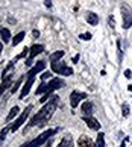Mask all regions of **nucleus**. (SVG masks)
Here are the masks:
<instances>
[{
	"label": "nucleus",
	"mask_w": 132,
	"mask_h": 147,
	"mask_svg": "<svg viewBox=\"0 0 132 147\" xmlns=\"http://www.w3.org/2000/svg\"><path fill=\"white\" fill-rule=\"evenodd\" d=\"M58 97L53 96L50 102L44 103V106L40 109V112L35 114L34 117H32V120L29 121V124H27V127H34V126H44V124L49 123V120L52 118L53 112L56 111V106H58Z\"/></svg>",
	"instance_id": "nucleus-1"
},
{
	"label": "nucleus",
	"mask_w": 132,
	"mask_h": 147,
	"mask_svg": "<svg viewBox=\"0 0 132 147\" xmlns=\"http://www.w3.org/2000/svg\"><path fill=\"white\" fill-rule=\"evenodd\" d=\"M55 132H56V130H53V129H50V130H46V132H43V134H41L38 138H35V140L29 141V143L23 144L21 147H40V146H43L44 143H47L49 138H50Z\"/></svg>",
	"instance_id": "nucleus-2"
},
{
	"label": "nucleus",
	"mask_w": 132,
	"mask_h": 147,
	"mask_svg": "<svg viewBox=\"0 0 132 147\" xmlns=\"http://www.w3.org/2000/svg\"><path fill=\"white\" fill-rule=\"evenodd\" d=\"M30 111H32V105H29V106H27L23 112L20 114L18 118L14 121V124H11V126H9V130H12V132H15V130H18V129L21 127V124H23V123L26 121V118L29 117V112H30Z\"/></svg>",
	"instance_id": "nucleus-3"
},
{
	"label": "nucleus",
	"mask_w": 132,
	"mask_h": 147,
	"mask_svg": "<svg viewBox=\"0 0 132 147\" xmlns=\"http://www.w3.org/2000/svg\"><path fill=\"white\" fill-rule=\"evenodd\" d=\"M52 67V71L53 73H58V74H62V76H71L73 74V68L67 67L64 62H55L50 65Z\"/></svg>",
	"instance_id": "nucleus-4"
},
{
	"label": "nucleus",
	"mask_w": 132,
	"mask_h": 147,
	"mask_svg": "<svg viewBox=\"0 0 132 147\" xmlns=\"http://www.w3.org/2000/svg\"><path fill=\"white\" fill-rule=\"evenodd\" d=\"M122 20H123V29H129L132 26V11L128 5H122Z\"/></svg>",
	"instance_id": "nucleus-5"
},
{
	"label": "nucleus",
	"mask_w": 132,
	"mask_h": 147,
	"mask_svg": "<svg viewBox=\"0 0 132 147\" xmlns=\"http://www.w3.org/2000/svg\"><path fill=\"white\" fill-rule=\"evenodd\" d=\"M84 99H87V94L85 92H81V91H73L70 94V105L73 106V108H76L79 105V102L81 100H84Z\"/></svg>",
	"instance_id": "nucleus-6"
},
{
	"label": "nucleus",
	"mask_w": 132,
	"mask_h": 147,
	"mask_svg": "<svg viewBox=\"0 0 132 147\" xmlns=\"http://www.w3.org/2000/svg\"><path fill=\"white\" fill-rule=\"evenodd\" d=\"M62 86H64V80L55 78V79H52L50 82L47 84V92H49V94H52L55 90H59V88H62Z\"/></svg>",
	"instance_id": "nucleus-7"
},
{
	"label": "nucleus",
	"mask_w": 132,
	"mask_h": 147,
	"mask_svg": "<svg viewBox=\"0 0 132 147\" xmlns=\"http://www.w3.org/2000/svg\"><path fill=\"white\" fill-rule=\"evenodd\" d=\"M44 68H46V62H44V61L37 62L34 67H32L29 71H27V78H35V74H38L40 71H43Z\"/></svg>",
	"instance_id": "nucleus-8"
},
{
	"label": "nucleus",
	"mask_w": 132,
	"mask_h": 147,
	"mask_svg": "<svg viewBox=\"0 0 132 147\" xmlns=\"http://www.w3.org/2000/svg\"><path fill=\"white\" fill-rule=\"evenodd\" d=\"M34 80L35 78H27L26 80V84L23 85V88H21V92H20V99H24V97L29 94V91H30V86L34 85Z\"/></svg>",
	"instance_id": "nucleus-9"
},
{
	"label": "nucleus",
	"mask_w": 132,
	"mask_h": 147,
	"mask_svg": "<svg viewBox=\"0 0 132 147\" xmlns=\"http://www.w3.org/2000/svg\"><path fill=\"white\" fill-rule=\"evenodd\" d=\"M84 121L87 123V126L90 127V129H93V130H99L100 129V124H99V121L96 118H93V117H84Z\"/></svg>",
	"instance_id": "nucleus-10"
},
{
	"label": "nucleus",
	"mask_w": 132,
	"mask_h": 147,
	"mask_svg": "<svg viewBox=\"0 0 132 147\" xmlns=\"http://www.w3.org/2000/svg\"><path fill=\"white\" fill-rule=\"evenodd\" d=\"M44 50V47L41 44H34L30 49H29V52H30V59H34L37 55H40V53H43Z\"/></svg>",
	"instance_id": "nucleus-11"
},
{
	"label": "nucleus",
	"mask_w": 132,
	"mask_h": 147,
	"mask_svg": "<svg viewBox=\"0 0 132 147\" xmlns=\"http://www.w3.org/2000/svg\"><path fill=\"white\" fill-rule=\"evenodd\" d=\"M11 84H12V78H11V76H6V78L3 79L2 85H0V94H3V92L8 90L9 86H11Z\"/></svg>",
	"instance_id": "nucleus-12"
},
{
	"label": "nucleus",
	"mask_w": 132,
	"mask_h": 147,
	"mask_svg": "<svg viewBox=\"0 0 132 147\" xmlns=\"http://www.w3.org/2000/svg\"><path fill=\"white\" fill-rule=\"evenodd\" d=\"M87 21L93 26L99 24V15H96L94 12H87Z\"/></svg>",
	"instance_id": "nucleus-13"
},
{
	"label": "nucleus",
	"mask_w": 132,
	"mask_h": 147,
	"mask_svg": "<svg viewBox=\"0 0 132 147\" xmlns=\"http://www.w3.org/2000/svg\"><path fill=\"white\" fill-rule=\"evenodd\" d=\"M78 144H79V147H94L93 146V141L88 137H81L79 141H78Z\"/></svg>",
	"instance_id": "nucleus-14"
},
{
	"label": "nucleus",
	"mask_w": 132,
	"mask_h": 147,
	"mask_svg": "<svg viewBox=\"0 0 132 147\" xmlns=\"http://www.w3.org/2000/svg\"><path fill=\"white\" fill-rule=\"evenodd\" d=\"M58 147H74L71 137H65V138H62V141L59 143V146H58Z\"/></svg>",
	"instance_id": "nucleus-15"
},
{
	"label": "nucleus",
	"mask_w": 132,
	"mask_h": 147,
	"mask_svg": "<svg viewBox=\"0 0 132 147\" xmlns=\"http://www.w3.org/2000/svg\"><path fill=\"white\" fill-rule=\"evenodd\" d=\"M62 56H64V52H62V50L55 52V53H52V55H50V62H52V64L58 62V61H59V59H61Z\"/></svg>",
	"instance_id": "nucleus-16"
},
{
	"label": "nucleus",
	"mask_w": 132,
	"mask_h": 147,
	"mask_svg": "<svg viewBox=\"0 0 132 147\" xmlns=\"http://www.w3.org/2000/svg\"><path fill=\"white\" fill-rule=\"evenodd\" d=\"M82 112H85L87 115H90L93 112V103L91 102H84L82 103Z\"/></svg>",
	"instance_id": "nucleus-17"
},
{
	"label": "nucleus",
	"mask_w": 132,
	"mask_h": 147,
	"mask_svg": "<svg viewBox=\"0 0 132 147\" xmlns=\"http://www.w3.org/2000/svg\"><path fill=\"white\" fill-rule=\"evenodd\" d=\"M18 106H14L12 108V109H11L9 111V114H8V117H6V121H11V120H12V118H15V117H17L18 115Z\"/></svg>",
	"instance_id": "nucleus-18"
},
{
	"label": "nucleus",
	"mask_w": 132,
	"mask_h": 147,
	"mask_svg": "<svg viewBox=\"0 0 132 147\" xmlns=\"http://www.w3.org/2000/svg\"><path fill=\"white\" fill-rule=\"evenodd\" d=\"M23 38H24V32H20V34H17V35L14 36V40H12V46L20 44V42L23 41Z\"/></svg>",
	"instance_id": "nucleus-19"
},
{
	"label": "nucleus",
	"mask_w": 132,
	"mask_h": 147,
	"mask_svg": "<svg viewBox=\"0 0 132 147\" xmlns=\"http://www.w3.org/2000/svg\"><path fill=\"white\" fill-rule=\"evenodd\" d=\"M2 40H3V42H9L11 41V32H9V29H2Z\"/></svg>",
	"instance_id": "nucleus-20"
},
{
	"label": "nucleus",
	"mask_w": 132,
	"mask_h": 147,
	"mask_svg": "<svg viewBox=\"0 0 132 147\" xmlns=\"http://www.w3.org/2000/svg\"><path fill=\"white\" fill-rule=\"evenodd\" d=\"M96 147H105V135H103L102 132L99 134V137H97V141H96Z\"/></svg>",
	"instance_id": "nucleus-21"
},
{
	"label": "nucleus",
	"mask_w": 132,
	"mask_h": 147,
	"mask_svg": "<svg viewBox=\"0 0 132 147\" xmlns=\"http://www.w3.org/2000/svg\"><path fill=\"white\" fill-rule=\"evenodd\" d=\"M23 80H24V78H20L18 80H17V82H15L12 86H11V92H12V94H14V92H17V90H18V86L21 85V84H23Z\"/></svg>",
	"instance_id": "nucleus-22"
},
{
	"label": "nucleus",
	"mask_w": 132,
	"mask_h": 147,
	"mask_svg": "<svg viewBox=\"0 0 132 147\" xmlns=\"http://www.w3.org/2000/svg\"><path fill=\"white\" fill-rule=\"evenodd\" d=\"M12 68H14V61H12V62H9V64L6 65V68H5L3 71H2V78H3V79L6 78V76H8V73H9Z\"/></svg>",
	"instance_id": "nucleus-23"
},
{
	"label": "nucleus",
	"mask_w": 132,
	"mask_h": 147,
	"mask_svg": "<svg viewBox=\"0 0 132 147\" xmlns=\"http://www.w3.org/2000/svg\"><path fill=\"white\" fill-rule=\"evenodd\" d=\"M46 92H47V85H46V84H41V85L37 88V96L46 94Z\"/></svg>",
	"instance_id": "nucleus-24"
},
{
	"label": "nucleus",
	"mask_w": 132,
	"mask_h": 147,
	"mask_svg": "<svg viewBox=\"0 0 132 147\" xmlns=\"http://www.w3.org/2000/svg\"><path fill=\"white\" fill-rule=\"evenodd\" d=\"M9 132V126L8 127H5V129H2V132H0V144L5 141V138H6V134Z\"/></svg>",
	"instance_id": "nucleus-25"
},
{
	"label": "nucleus",
	"mask_w": 132,
	"mask_h": 147,
	"mask_svg": "<svg viewBox=\"0 0 132 147\" xmlns=\"http://www.w3.org/2000/svg\"><path fill=\"white\" fill-rule=\"evenodd\" d=\"M122 114H123V117L129 115V105H128V103H125V105L122 106Z\"/></svg>",
	"instance_id": "nucleus-26"
},
{
	"label": "nucleus",
	"mask_w": 132,
	"mask_h": 147,
	"mask_svg": "<svg viewBox=\"0 0 132 147\" xmlns=\"http://www.w3.org/2000/svg\"><path fill=\"white\" fill-rule=\"evenodd\" d=\"M49 99H50V94H49V92H46V94L41 97V100H40V102H41V103H47Z\"/></svg>",
	"instance_id": "nucleus-27"
},
{
	"label": "nucleus",
	"mask_w": 132,
	"mask_h": 147,
	"mask_svg": "<svg viewBox=\"0 0 132 147\" xmlns=\"http://www.w3.org/2000/svg\"><path fill=\"white\" fill-rule=\"evenodd\" d=\"M27 52H29V49H27V47H26V49H24V50H23V52H21V53H20V55H18V56H17V59H21V58H24V56L27 55Z\"/></svg>",
	"instance_id": "nucleus-28"
},
{
	"label": "nucleus",
	"mask_w": 132,
	"mask_h": 147,
	"mask_svg": "<svg viewBox=\"0 0 132 147\" xmlns=\"http://www.w3.org/2000/svg\"><path fill=\"white\" fill-rule=\"evenodd\" d=\"M81 38H82V40H90V38H91V34H88V32H87V34H82Z\"/></svg>",
	"instance_id": "nucleus-29"
},
{
	"label": "nucleus",
	"mask_w": 132,
	"mask_h": 147,
	"mask_svg": "<svg viewBox=\"0 0 132 147\" xmlns=\"http://www.w3.org/2000/svg\"><path fill=\"white\" fill-rule=\"evenodd\" d=\"M125 78H128V79L132 78V71H131V70H125Z\"/></svg>",
	"instance_id": "nucleus-30"
},
{
	"label": "nucleus",
	"mask_w": 132,
	"mask_h": 147,
	"mask_svg": "<svg viewBox=\"0 0 132 147\" xmlns=\"http://www.w3.org/2000/svg\"><path fill=\"white\" fill-rule=\"evenodd\" d=\"M50 76H52L50 73H49V71H46V73H43V76H41V79H43V80H46V79H49V78H50Z\"/></svg>",
	"instance_id": "nucleus-31"
},
{
	"label": "nucleus",
	"mask_w": 132,
	"mask_h": 147,
	"mask_svg": "<svg viewBox=\"0 0 132 147\" xmlns=\"http://www.w3.org/2000/svg\"><path fill=\"white\" fill-rule=\"evenodd\" d=\"M44 5H46L47 8H50V6H52V2H49V0H46V2H44Z\"/></svg>",
	"instance_id": "nucleus-32"
},
{
	"label": "nucleus",
	"mask_w": 132,
	"mask_h": 147,
	"mask_svg": "<svg viewBox=\"0 0 132 147\" xmlns=\"http://www.w3.org/2000/svg\"><path fill=\"white\" fill-rule=\"evenodd\" d=\"M79 61V55H76V56H73V62H78Z\"/></svg>",
	"instance_id": "nucleus-33"
},
{
	"label": "nucleus",
	"mask_w": 132,
	"mask_h": 147,
	"mask_svg": "<svg viewBox=\"0 0 132 147\" xmlns=\"http://www.w3.org/2000/svg\"><path fill=\"white\" fill-rule=\"evenodd\" d=\"M34 36L38 38V36H40V32H38V30H34Z\"/></svg>",
	"instance_id": "nucleus-34"
},
{
	"label": "nucleus",
	"mask_w": 132,
	"mask_h": 147,
	"mask_svg": "<svg viewBox=\"0 0 132 147\" xmlns=\"http://www.w3.org/2000/svg\"><path fill=\"white\" fill-rule=\"evenodd\" d=\"M2 52H3V46H2V42H0V55H2Z\"/></svg>",
	"instance_id": "nucleus-35"
},
{
	"label": "nucleus",
	"mask_w": 132,
	"mask_h": 147,
	"mask_svg": "<svg viewBox=\"0 0 132 147\" xmlns=\"http://www.w3.org/2000/svg\"><path fill=\"white\" fill-rule=\"evenodd\" d=\"M128 88H129V91H132V85H129V86H128Z\"/></svg>",
	"instance_id": "nucleus-36"
},
{
	"label": "nucleus",
	"mask_w": 132,
	"mask_h": 147,
	"mask_svg": "<svg viewBox=\"0 0 132 147\" xmlns=\"http://www.w3.org/2000/svg\"><path fill=\"white\" fill-rule=\"evenodd\" d=\"M46 147H52V146H50V143H49V144H47V146H46Z\"/></svg>",
	"instance_id": "nucleus-37"
},
{
	"label": "nucleus",
	"mask_w": 132,
	"mask_h": 147,
	"mask_svg": "<svg viewBox=\"0 0 132 147\" xmlns=\"http://www.w3.org/2000/svg\"><path fill=\"white\" fill-rule=\"evenodd\" d=\"M120 147H125V143H123V144H122V146H120Z\"/></svg>",
	"instance_id": "nucleus-38"
},
{
	"label": "nucleus",
	"mask_w": 132,
	"mask_h": 147,
	"mask_svg": "<svg viewBox=\"0 0 132 147\" xmlns=\"http://www.w3.org/2000/svg\"><path fill=\"white\" fill-rule=\"evenodd\" d=\"M0 96H2V94H0Z\"/></svg>",
	"instance_id": "nucleus-39"
}]
</instances>
